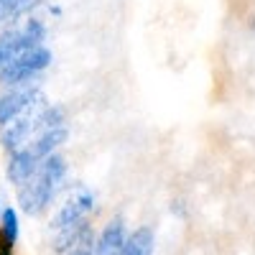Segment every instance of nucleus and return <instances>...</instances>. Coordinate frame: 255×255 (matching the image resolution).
<instances>
[{
	"mask_svg": "<svg viewBox=\"0 0 255 255\" xmlns=\"http://www.w3.org/2000/svg\"><path fill=\"white\" fill-rule=\"evenodd\" d=\"M41 161L28 151V148H20V151L10 153L8 161H5V179L13 189H20L26 181L33 179V174L38 171Z\"/></svg>",
	"mask_w": 255,
	"mask_h": 255,
	"instance_id": "nucleus-7",
	"label": "nucleus"
},
{
	"mask_svg": "<svg viewBox=\"0 0 255 255\" xmlns=\"http://www.w3.org/2000/svg\"><path fill=\"white\" fill-rule=\"evenodd\" d=\"M51 61H54V54L46 44L23 51L15 61H10L0 72V87L10 90V87H20V84H28V82H38L41 74L51 67Z\"/></svg>",
	"mask_w": 255,
	"mask_h": 255,
	"instance_id": "nucleus-2",
	"label": "nucleus"
},
{
	"mask_svg": "<svg viewBox=\"0 0 255 255\" xmlns=\"http://www.w3.org/2000/svg\"><path fill=\"white\" fill-rule=\"evenodd\" d=\"M95 238H97V232H87L77 245H72L69 250H64L61 255H95Z\"/></svg>",
	"mask_w": 255,
	"mask_h": 255,
	"instance_id": "nucleus-15",
	"label": "nucleus"
},
{
	"mask_svg": "<svg viewBox=\"0 0 255 255\" xmlns=\"http://www.w3.org/2000/svg\"><path fill=\"white\" fill-rule=\"evenodd\" d=\"M156 253V230L151 225H138L130 230L120 255H153Z\"/></svg>",
	"mask_w": 255,
	"mask_h": 255,
	"instance_id": "nucleus-10",
	"label": "nucleus"
},
{
	"mask_svg": "<svg viewBox=\"0 0 255 255\" xmlns=\"http://www.w3.org/2000/svg\"><path fill=\"white\" fill-rule=\"evenodd\" d=\"M0 235H3L13 248L20 238V220H18V207L5 204L3 207V215H0Z\"/></svg>",
	"mask_w": 255,
	"mask_h": 255,
	"instance_id": "nucleus-13",
	"label": "nucleus"
},
{
	"mask_svg": "<svg viewBox=\"0 0 255 255\" xmlns=\"http://www.w3.org/2000/svg\"><path fill=\"white\" fill-rule=\"evenodd\" d=\"M46 92L38 82H28L20 87H10L0 92V128H5L8 123H13L18 115H23L28 108H33L36 102H44Z\"/></svg>",
	"mask_w": 255,
	"mask_h": 255,
	"instance_id": "nucleus-5",
	"label": "nucleus"
},
{
	"mask_svg": "<svg viewBox=\"0 0 255 255\" xmlns=\"http://www.w3.org/2000/svg\"><path fill=\"white\" fill-rule=\"evenodd\" d=\"M3 207H5V204H0V215H3Z\"/></svg>",
	"mask_w": 255,
	"mask_h": 255,
	"instance_id": "nucleus-18",
	"label": "nucleus"
},
{
	"mask_svg": "<svg viewBox=\"0 0 255 255\" xmlns=\"http://www.w3.org/2000/svg\"><path fill=\"white\" fill-rule=\"evenodd\" d=\"M33 46H44V44H33V41L23 33L20 23L3 28V31H0V72H3L10 61H15L23 51H28Z\"/></svg>",
	"mask_w": 255,
	"mask_h": 255,
	"instance_id": "nucleus-8",
	"label": "nucleus"
},
{
	"mask_svg": "<svg viewBox=\"0 0 255 255\" xmlns=\"http://www.w3.org/2000/svg\"><path fill=\"white\" fill-rule=\"evenodd\" d=\"M56 128H67V108L59 102H49L38 118V133L56 130Z\"/></svg>",
	"mask_w": 255,
	"mask_h": 255,
	"instance_id": "nucleus-12",
	"label": "nucleus"
},
{
	"mask_svg": "<svg viewBox=\"0 0 255 255\" xmlns=\"http://www.w3.org/2000/svg\"><path fill=\"white\" fill-rule=\"evenodd\" d=\"M46 10H49L51 15H56V18L61 15V5H56V3H49V5H46Z\"/></svg>",
	"mask_w": 255,
	"mask_h": 255,
	"instance_id": "nucleus-17",
	"label": "nucleus"
},
{
	"mask_svg": "<svg viewBox=\"0 0 255 255\" xmlns=\"http://www.w3.org/2000/svg\"><path fill=\"white\" fill-rule=\"evenodd\" d=\"M46 5L49 0H0V31L8 26H18L23 18L33 15V10Z\"/></svg>",
	"mask_w": 255,
	"mask_h": 255,
	"instance_id": "nucleus-9",
	"label": "nucleus"
},
{
	"mask_svg": "<svg viewBox=\"0 0 255 255\" xmlns=\"http://www.w3.org/2000/svg\"><path fill=\"white\" fill-rule=\"evenodd\" d=\"M128 235H130V230L125 225V217H110L95 238V255H120Z\"/></svg>",
	"mask_w": 255,
	"mask_h": 255,
	"instance_id": "nucleus-6",
	"label": "nucleus"
},
{
	"mask_svg": "<svg viewBox=\"0 0 255 255\" xmlns=\"http://www.w3.org/2000/svg\"><path fill=\"white\" fill-rule=\"evenodd\" d=\"M0 255H15V248H13L3 235H0Z\"/></svg>",
	"mask_w": 255,
	"mask_h": 255,
	"instance_id": "nucleus-16",
	"label": "nucleus"
},
{
	"mask_svg": "<svg viewBox=\"0 0 255 255\" xmlns=\"http://www.w3.org/2000/svg\"><path fill=\"white\" fill-rule=\"evenodd\" d=\"M95 209H97V194H95L90 186L74 184L67 191V197L61 199L59 209L51 215L49 232H59V230H67L72 225H79L84 220H90L95 215Z\"/></svg>",
	"mask_w": 255,
	"mask_h": 255,
	"instance_id": "nucleus-3",
	"label": "nucleus"
},
{
	"mask_svg": "<svg viewBox=\"0 0 255 255\" xmlns=\"http://www.w3.org/2000/svg\"><path fill=\"white\" fill-rule=\"evenodd\" d=\"M67 176H69V163L61 153H51L49 158H44L33 179L15 189L18 212H23L28 217H44L51 209L54 199L61 194Z\"/></svg>",
	"mask_w": 255,
	"mask_h": 255,
	"instance_id": "nucleus-1",
	"label": "nucleus"
},
{
	"mask_svg": "<svg viewBox=\"0 0 255 255\" xmlns=\"http://www.w3.org/2000/svg\"><path fill=\"white\" fill-rule=\"evenodd\" d=\"M49 105V100L36 102L33 108H28L23 115H18L13 123H8L5 128H0V148L10 156L20 148H26L36 135H38V118L44 113V108Z\"/></svg>",
	"mask_w": 255,
	"mask_h": 255,
	"instance_id": "nucleus-4",
	"label": "nucleus"
},
{
	"mask_svg": "<svg viewBox=\"0 0 255 255\" xmlns=\"http://www.w3.org/2000/svg\"><path fill=\"white\" fill-rule=\"evenodd\" d=\"M69 138V128H56V130H46V133H38L26 148L38 158V161H44L49 158L51 153H59V148L67 143Z\"/></svg>",
	"mask_w": 255,
	"mask_h": 255,
	"instance_id": "nucleus-11",
	"label": "nucleus"
},
{
	"mask_svg": "<svg viewBox=\"0 0 255 255\" xmlns=\"http://www.w3.org/2000/svg\"><path fill=\"white\" fill-rule=\"evenodd\" d=\"M20 28H23V33L33 41V44H44L46 36H49V26L46 20H41L38 15H28L20 20Z\"/></svg>",
	"mask_w": 255,
	"mask_h": 255,
	"instance_id": "nucleus-14",
	"label": "nucleus"
}]
</instances>
